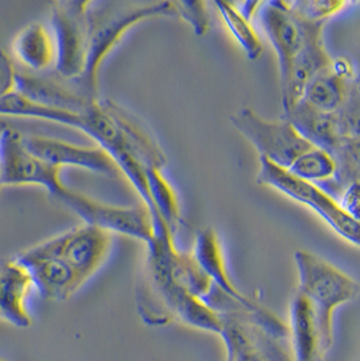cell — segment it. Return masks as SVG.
I'll return each instance as SVG.
<instances>
[{
    "instance_id": "obj_1",
    "label": "cell",
    "mask_w": 360,
    "mask_h": 361,
    "mask_svg": "<svg viewBox=\"0 0 360 361\" xmlns=\"http://www.w3.org/2000/svg\"><path fill=\"white\" fill-rule=\"evenodd\" d=\"M178 17L175 1H90L88 49L82 76L73 79L85 97L98 100V75L106 57L136 25L152 18Z\"/></svg>"
},
{
    "instance_id": "obj_2",
    "label": "cell",
    "mask_w": 360,
    "mask_h": 361,
    "mask_svg": "<svg viewBox=\"0 0 360 361\" xmlns=\"http://www.w3.org/2000/svg\"><path fill=\"white\" fill-rule=\"evenodd\" d=\"M298 290L311 302L328 350L335 344V312L360 294L359 283L325 259L298 250L294 255Z\"/></svg>"
},
{
    "instance_id": "obj_3",
    "label": "cell",
    "mask_w": 360,
    "mask_h": 361,
    "mask_svg": "<svg viewBox=\"0 0 360 361\" xmlns=\"http://www.w3.org/2000/svg\"><path fill=\"white\" fill-rule=\"evenodd\" d=\"M259 161L260 166L256 176L259 185L270 187L284 197L309 207L318 214L336 234L360 249V225L344 213L335 197H330L321 187L296 179L286 169L279 168L265 159H259Z\"/></svg>"
},
{
    "instance_id": "obj_4",
    "label": "cell",
    "mask_w": 360,
    "mask_h": 361,
    "mask_svg": "<svg viewBox=\"0 0 360 361\" xmlns=\"http://www.w3.org/2000/svg\"><path fill=\"white\" fill-rule=\"evenodd\" d=\"M229 119L233 128L256 149L259 159L286 171L302 153L313 148L284 118L267 119L251 107H241Z\"/></svg>"
},
{
    "instance_id": "obj_5",
    "label": "cell",
    "mask_w": 360,
    "mask_h": 361,
    "mask_svg": "<svg viewBox=\"0 0 360 361\" xmlns=\"http://www.w3.org/2000/svg\"><path fill=\"white\" fill-rule=\"evenodd\" d=\"M68 209L78 214L85 225L107 233L138 240L148 245L155 237L152 214L147 206H114L66 187L57 197Z\"/></svg>"
},
{
    "instance_id": "obj_6",
    "label": "cell",
    "mask_w": 360,
    "mask_h": 361,
    "mask_svg": "<svg viewBox=\"0 0 360 361\" xmlns=\"http://www.w3.org/2000/svg\"><path fill=\"white\" fill-rule=\"evenodd\" d=\"M88 0H61L52 4L50 32L56 45L54 72L66 79H79L88 49Z\"/></svg>"
},
{
    "instance_id": "obj_7",
    "label": "cell",
    "mask_w": 360,
    "mask_h": 361,
    "mask_svg": "<svg viewBox=\"0 0 360 361\" xmlns=\"http://www.w3.org/2000/svg\"><path fill=\"white\" fill-rule=\"evenodd\" d=\"M22 135L10 125L0 134V185H38L57 199L66 187L61 180V168L30 153Z\"/></svg>"
},
{
    "instance_id": "obj_8",
    "label": "cell",
    "mask_w": 360,
    "mask_h": 361,
    "mask_svg": "<svg viewBox=\"0 0 360 361\" xmlns=\"http://www.w3.org/2000/svg\"><path fill=\"white\" fill-rule=\"evenodd\" d=\"M112 245L113 237L110 233L84 224L33 247L40 253L61 259L87 283L107 260Z\"/></svg>"
},
{
    "instance_id": "obj_9",
    "label": "cell",
    "mask_w": 360,
    "mask_h": 361,
    "mask_svg": "<svg viewBox=\"0 0 360 361\" xmlns=\"http://www.w3.org/2000/svg\"><path fill=\"white\" fill-rule=\"evenodd\" d=\"M259 22L264 35L278 57L279 79L283 78L295 57L304 49L311 32L318 25L295 16L287 1H267L259 10Z\"/></svg>"
},
{
    "instance_id": "obj_10",
    "label": "cell",
    "mask_w": 360,
    "mask_h": 361,
    "mask_svg": "<svg viewBox=\"0 0 360 361\" xmlns=\"http://www.w3.org/2000/svg\"><path fill=\"white\" fill-rule=\"evenodd\" d=\"M22 141L34 156L61 169L66 166L82 168L109 178L121 173L112 156L98 145L83 147L63 140L34 134H23Z\"/></svg>"
},
{
    "instance_id": "obj_11",
    "label": "cell",
    "mask_w": 360,
    "mask_h": 361,
    "mask_svg": "<svg viewBox=\"0 0 360 361\" xmlns=\"http://www.w3.org/2000/svg\"><path fill=\"white\" fill-rule=\"evenodd\" d=\"M17 92L38 104L71 113H85L99 102L85 97L73 79L54 71L33 73L18 68Z\"/></svg>"
},
{
    "instance_id": "obj_12",
    "label": "cell",
    "mask_w": 360,
    "mask_h": 361,
    "mask_svg": "<svg viewBox=\"0 0 360 361\" xmlns=\"http://www.w3.org/2000/svg\"><path fill=\"white\" fill-rule=\"evenodd\" d=\"M17 257L29 269L34 290L45 300H68L85 284L71 265L59 257L40 253L33 247L20 252Z\"/></svg>"
},
{
    "instance_id": "obj_13",
    "label": "cell",
    "mask_w": 360,
    "mask_h": 361,
    "mask_svg": "<svg viewBox=\"0 0 360 361\" xmlns=\"http://www.w3.org/2000/svg\"><path fill=\"white\" fill-rule=\"evenodd\" d=\"M34 290L33 279L17 256L0 259V321L14 328L32 326L33 318L28 298Z\"/></svg>"
},
{
    "instance_id": "obj_14",
    "label": "cell",
    "mask_w": 360,
    "mask_h": 361,
    "mask_svg": "<svg viewBox=\"0 0 360 361\" xmlns=\"http://www.w3.org/2000/svg\"><path fill=\"white\" fill-rule=\"evenodd\" d=\"M324 26L318 25L314 27L287 73L279 79L283 113L302 99L311 79L332 63V57L324 44Z\"/></svg>"
},
{
    "instance_id": "obj_15",
    "label": "cell",
    "mask_w": 360,
    "mask_h": 361,
    "mask_svg": "<svg viewBox=\"0 0 360 361\" xmlns=\"http://www.w3.org/2000/svg\"><path fill=\"white\" fill-rule=\"evenodd\" d=\"M289 338L294 361H324L329 350L324 344L320 324L311 302L295 293L289 312Z\"/></svg>"
},
{
    "instance_id": "obj_16",
    "label": "cell",
    "mask_w": 360,
    "mask_h": 361,
    "mask_svg": "<svg viewBox=\"0 0 360 361\" xmlns=\"http://www.w3.org/2000/svg\"><path fill=\"white\" fill-rule=\"evenodd\" d=\"M191 253L203 272L213 281L215 288L251 310L262 309L263 306L243 294L233 283L225 262L221 240L215 230L212 228L199 230Z\"/></svg>"
},
{
    "instance_id": "obj_17",
    "label": "cell",
    "mask_w": 360,
    "mask_h": 361,
    "mask_svg": "<svg viewBox=\"0 0 360 361\" xmlns=\"http://www.w3.org/2000/svg\"><path fill=\"white\" fill-rule=\"evenodd\" d=\"M100 104L119 129L131 159L144 169L155 168L163 171L167 164V157L163 149L159 147L150 133L134 116H131L129 111L122 109L113 100H100Z\"/></svg>"
},
{
    "instance_id": "obj_18",
    "label": "cell",
    "mask_w": 360,
    "mask_h": 361,
    "mask_svg": "<svg viewBox=\"0 0 360 361\" xmlns=\"http://www.w3.org/2000/svg\"><path fill=\"white\" fill-rule=\"evenodd\" d=\"M13 56L20 69L45 73L56 66V45L50 27L35 22L22 29L13 41Z\"/></svg>"
},
{
    "instance_id": "obj_19",
    "label": "cell",
    "mask_w": 360,
    "mask_h": 361,
    "mask_svg": "<svg viewBox=\"0 0 360 361\" xmlns=\"http://www.w3.org/2000/svg\"><path fill=\"white\" fill-rule=\"evenodd\" d=\"M283 118L287 119L295 130L316 148L332 152L340 141L335 114L320 111L304 100H299L284 111Z\"/></svg>"
},
{
    "instance_id": "obj_20",
    "label": "cell",
    "mask_w": 360,
    "mask_h": 361,
    "mask_svg": "<svg viewBox=\"0 0 360 361\" xmlns=\"http://www.w3.org/2000/svg\"><path fill=\"white\" fill-rule=\"evenodd\" d=\"M356 78H345L336 72L330 63V66L320 71L311 79L301 100L320 111L335 114L348 98Z\"/></svg>"
},
{
    "instance_id": "obj_21",
    "label": "cell",
    "mask_w": 360,
    "mask_h": 361,
    "mask_svg": "<svg viewBox=\"0 0 360 361\" xmlns=\"http://www.w3.org/2000/svg\"><path fill=\"white\" fill-rule=\"evenodd\" d=\"M149 212L153 219H162L169 230L176 234L181 224V213L178 195L171 183L164 178L162 169H145Z\"/></svg>"
},
{
    "instance_id": "obj_22",
    "label": "cell",
    "mask_w": 360,
    "mask_h": 361,
    "mask_svg": "<svg viewBox=\"0 0 360 361\" xmlns=\"http://www.w3.org/2000/svg\"><path fill=\"white\" fill-rule=\"evenodd\" d=\"M213 6L221 14L229 33L246 51V57L249 60H258L263 53V42L260 35L252 25V20L241 14L236 3L214 1Z\"/></svg>"
},
{
    "instance_id": "obj_23",
    "label": "cell",
    "mask_w": 360,
    "mask_h": 361,
    "mask_svg": "<svg viewBox=\"0 0 360 361\" xmlns=\"http://www.w3.org/2000/svg\"><path fill=\"white\" fill-rule=\"evenodd\" d=\"M336 171L337 164L333 154L325 149L316 147L302 153L287 169V172L296 179L308 181L318 187L333 180Z\"/></svg>"
},
{
    "instance_id": "obj_24",
    "label": "cell",
    "mask_w": 360,
    "mask_h": 361,
    "mask_svg": "<svg viewBox=\"0 0 360 361\" xmlns=\"http://www.w3.org/2000/svg\"><path fill=\"white\" fill-rule=\"evenodd\" d=\"M330 153L337 164L336 176L321 185V188L336 199L345 185L352 181H360V142L340 140Z\"/></svg>"
},
{
    "instance_id": "obj_25",
    "label": "cell",
    "mask_w": 360,
    "mask_h": 361,
    "mask_svg": "<svg viewBox=\"0 0 360 361\" xmlns=\"http://www.w3.org/2000/svg\"><path fill=\"white\" fill-rule=\"evenodd\" d=\"M287 3L295 16L314 23H327L329 18L352 6L351 1L343 0H298Z\"/></svg>"
},
{
    "instance_id": "obj_26",
    "label": "cell",
    "mask_w": 360,
    "mask_h": 361,
    "mask_svg": "<svg viewBox=\"0 0 360 361\" xmlns=\"http://www.w3.org/2000/svg\"><path fill=\"white\" fill-rule=\"evenodd\" d=\"M335 118L340 140L360 142V94L356 82H354L343 106L335 113Z\"/></svg>"
},
{
    "instance_id": "obj_27",
    "label": "cell",
    "mask_w": 360,
    "mask_h": 361,
    "mask_svg": "<svg viewBox=\"0 0 360 361\" xmlns=\"http://www.w3.org/2000/svg\"><path fill=\"white\" fill-rule=\"evenodd\" d=\"M178 17L186 20L197 35H205L210 27L208 4L203 1H175Z\"/></svg>"
},
{
    "instance_id": "obj_28",
    "label": "cell",
    "mask_w": 360,
    "mask_h": 361,
    "mask_svg": "<svg viewBox=\"0 0 360 361\" xmlns=\"http://www.w3.org/2000/svg\"><path fill=\"white\" fill-rule=\"evenodd\" d=\"M18 68L10 54L0 49V100L17 92Z\"/></svg>"
},
{
    "instance_id": "obj_29",
    "label": "cell",
    "mask_w": 360,
    "mask_h": 361,
    "mask_svg": "<svg viewBox=\"0 0 360 361\" xmlns=\"http://www.w3.org/2000/svg\"><path fill=\"white\" fill-rule=\"evenodd\" d=\"M342 210L360 225V181L345 185L336 197Z\"/></svg>"
},
{
    "instance_id": "obj_30",
    "label": "cell",
    "mask_w": 360,
    "mask_h": 361,
    "mask_svg": "<svg viewBox=\"0 0 360 361\" xmlns=\"http://www.w3.org/2000/svg\"><path fill=\"white\" fill-rule=\"evenodd\" d=\"M8 125H10L8 122H6V121H3V119L0 118V134L3 133V130H4V129L8 126ZM0 188H1V185H0Z\"/></svg>"
},
{
    "instance_id": "obj_31",
    "label": "cell",
    "mask_w": 360,
    "mask_h": 361,
    "mask_svg": "<svg viewBox=\"0 0 360 361\" xmlns=\"http://www.w3.org/2000/svg\"><path fill=\"white\" fill-rule=\"evenodd\" d=\"M356 88H358V91H359L360 94V75H358V78H356Z\"/></svg>"
},
{
    "instance_id": "obj_32",
    "label": "cell",
    "mask_w": 360,
    "mask_h": 361,
    "mask_svg": "<svg viewBox=\"0 0 360 361\" xmlns=\"http://www.w3.org/2000/svg\"><path fill=\"white\" fill-rule=\"evenodd\" d=\"M0 361H6V360H3V359H0Z\"/></svg>"
},
{
    "instance_id": "obj_33",
    "label": "cell",
    "mask_w": 360,
    "mask_h": 361,
    "mask_svg": "<svg viewBox=\"0 0 360 361\" xmlns=\"http://www.w3.org/2000/svg\"><path fill=\"white\" fill-rule=\"evenodd\" d=\"M356 361H360V357H359V359H358V360H356Z\"/></svg>"
}]
</instances>
